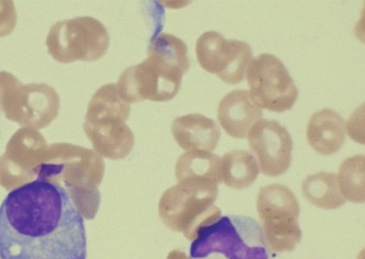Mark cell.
<instances>
[{"instance_id": "cell-1", "label": "cell", "mask_w": 365, "mask_h": 259, "mask_svg": "<svg viewBox=\"0 0 365 259\" xmlns=\"http://www.w3.org/2000/svg\"><path fill=\"white\" fill-rule=\"evenodd\" d=\"M83 216L66 187L38 172L0 205V259H86Z\"/></svg>"}, {"instance_id": "cell-2", "label": "cell", "mask_w": 365, "mask_h": 259, "mask_svg": "<svg viewBox=\"0 0 365 259\" xmlns=\"http://www.w3.org/2000/svg\"><path fill=\"white\" fill-rule=\"evenodd\" d=\"M190 65L185 42L172 34H158L149 44L147 59L125 69L118 78V95L129 105L172 100L178 95Z\"/></svg>"}, {"instance_id": "cell-3", "label": "cell", "mask_w": 365, "mask_h": 259, "mask_svg": "<svg viewBox=\"0 0 365 259\" xmlns=\"http://www.w3.org/2000/svg\"><path fill=\"white\" fill-rule=\"evenodd\" d=\"M190 259H272L262 228L245 216H224L194 239Z\"/></svg>"}, {"instance_id": "cell-4", "label": "cell", "mask_w": 365, "mask_h": 259, "mask_svg": "<svg viewBox=\"0 0 365 259\" xmlns=\"http://www.w3.org/2000/svg\"><path fill=\"white\" fill-rule=\"evenodd\" d=\"M219 196V183L207 179H185L168 189L160 202V215L170 228L182 231L194 240L197 233L222 217L215 204Z\"/></svg>"}, {"instance_id": "cell-5", "label": "cell", "mask_w": 365, "mask_h": 259, "mask_svg": "<svg viewBox=\"0 0 365 259\" xmlns=\"http://www.w3.org/2000/svg\"><path fill=\"white\" fill-rule=\"evenodd\" d=\"M130 111V105L120 98L113 83L101 86L88 103L84 131L95 147L103 144V151L112 159L126 157L135 144L126 125Z\"/></svg>"}, {"instance_id": "cell-6", "label": "cell", "mask_w": 365, "mask_h": 259, "mask_svg": "<svg viewBox=\"0 0 365 259\" xmlns=\"http://www.w3.org/2000/svg\"><path fill=\"white\" fill-rule=\"evenodd\" d=\"M61 101L46 83L23 84L8 71H0V111L23 128L44 129L59 114Z\"/></svg>"}, {"instance_id": "cell-7", "label": "cell", "mask_w": 365, "mask_h": 259, "mask_svg": "<svg viewBox=\"0 0 365 259\" xmlns=\"http://www.w3.org/2000/svg\"><path fill=\"white\" fill-rule=\"evenodd\" d=\"M257 211L262 223V234L269 251L292 252L302 241L298 224L300 208L297 199L288 186L271 184L261 187Z\"/></svg>"}, {"instance_id": "cell-8", "label": "cell", "mask_w": 365, "mask_h": 259, "mask_svg": "<svg viewBox=\"0 0 365 259\" xmlns=\"http://www.w3.org/2000/svg\"><path fill=\"white\" fill-rule=\"evenodd\" d=\"M109 45L107 28L90 16L58 21L46 38L49 55L62 64L97 61L106 55Z\"/></svg>"}, {"instance_id": "cell-9", "label": "cell", "mask_w": 365, "mask_h": 259, "mask_svg": "<svg viewBox=\"0 0 365 259\" xmlns=\"http://www.w3.org/2000/svg\"><path fill=\"white\" fill-rule=\"evenodd\" d=\"M252 102L267 111L284 113L298 98L297 86L284 63L275 56L263 53L254 58L246 69Z\"/></svg>"}, {"instance_id": "cell-10", "label": "cell", "mask_w": 365, "mask_h": 259, "mask_svg": "<svg viewBox=\"0 0 365 259\" xmlns=\"http://www.w3.org/2000/svg\"><path fill=\"white\" fill-rule=\"evenodd\" d=\"M196 57L207 73H215L225 83L235 85L245 78L252 51L247 43L227 40L219 32L208 31L196 42Z\"/></svg>"}, {"instance_id": "cell-11", "label": "cell", "mask_w": 365, "mask_h": 259, "mask_svg": "<svg viewBox=\"0 0 365 259\" xmlns=\"http://www.w3.org/2000/svg\"><path fill=\"white\" fill-rule=\"evenodd\" d=\"M247 137L261 174L276 178L288 171L292 163L293 140L279 122L260 120L250 130Z\"/></svg>"}, {"instance_id": "cell-12", "label": "cell", "mask_w": 365, "mask_h": 259, "mask_svg": "<svg viewBox=\"0 0 365 259\" xmlns=\"http://www.w3.org/2000/svg\"><path fill=\"white\" fill-rule=\"evenodd\" d=\"M263 112L257 107L246 90H235L220 101L217 120L230 137L243 139L257 122L262 118Z\"/></svg>"}, {"instance_id": "cell-13", "label": "cell", "mask_w": 365, "mask_h": 259, "mask_svg": "<svg viewBox=\"0 0 365 259\" xmlns=\"http://www.w3.org/2000/svg\"><path fill=\"white\" fill-rule=\"evenodd\" d=\"M172 133L179 146L185 150L210 152L220 139L219 125L202 114H189L177 117L172 124Z\"/></svg>"}, {"instance_id": "cell-14", "label": "cell", "mask_w": 365, "mask_h": 259, "mask_svg": "<svg viewBox=\"0 0 365 259\" xmlns=\"http://www.w3.org/2000/svg\"><path fill=\"white\" fill-rule=\"evenodd\" d=\"M345 122L331 109H323L311 116L307 126V140L319 154L332 155L340 151L345 142Z\"/></svg>"}, {"instance_id": "cell-15", "label": "cell", "mask_w": 365, "mask_h": 259, "mask_svg": "<svg viewBox=\"0 0 365 259\" xmlns=\"http://www.w3.org/2000/svg\"><path fill=\"white\" fill-rule=\"evenodd\" d=\"M259 165L254 155L245 150H232L220 159V181L229 189H247L258 178Z\"/></svg>"}, {"instance_id": "cell-16", "label": "cell", "mask_w": 365, "mask_h": 259, "mask_svg": "<svg viewBox=\"0 0 365 259\" xmlns=\"http://www.w3.org/2000/svg\"><path fill=\"white\" fill-rule=\"evenodd\" d=\"M302 191L308 202L319 208H340L346 203L339 189L336 174L330 172L321 171L307 176Z\"/></svg>"}, {"instance_id": "cell-17", "label": "cell", "mask_w": 365, "mask_h": 259, "mask_svg": "<svg viewBox=\"0 0 365 259\" xmlns=\"http://www.w3.org/2000/svg\"><path fill=\"white\" fill-rule=\"evenodd\" d=\"M219 155L212 154L207 151L195 150L185 153L177 163V178L179 181L185 179H207V180L220 181Z\"/></svg>"}, {"instance_id": "cell-18", "label": "cell", "mask_w": 365, "mask_h": 259, "mask_svg": "<svg viewBox=\"0 0 365 259\" xmlns=\"http://www.w3.org/2000/svg\"><path fill=\"white\" fill-rule=\"evenodd\" d=\"M364 155L347 157L341 164L336 181L345 200L353 203L364 202Z\"/></svg>"}, {"instance_id": "cell-19", "label": "cell", "mask_w": 365, "mask_h": 259, "mask_svg": "<svg viewBox=\"0 0 365 259\" xmlns=\"http://www.w3.org/2000/svg\"><path fill=\"white\" fill-rule=\"evenodd\" d=\"M17 15L14 2L0 1V38L12 33L16 26Z\"/></svg>"}]
</instances>
